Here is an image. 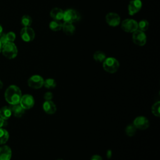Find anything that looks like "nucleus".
Masks as SVG:
<instances>
[{
	"label": "nucleus",
	"instance_id": "1",
	"mask_svg": "<svg viewBox=\"0 0 160 160\" xmlns=\"http://www.w3.org/2000/svg\"><path fill=\"white\" fill-rule=\"evenodd\" d=\"M21 96L22 93L21 89L19 87L15 85L9 86L4 93L6 101L11 105L19 104Z\"/></svg>",
	"mask_w": 160,
	"mask_h": 160
},
{
	"label": "nucleus",
	"instance_id": "2",
	"mask_svg": "<svg viewBox=\"0 0 160 160\" xmlns=\"http://www.w3.org/2000/svg\"><path fill=\"white\" fill-rule=\"evenodd\" d=\"M102 68L107 72L112 74L118 70L119 62L115 58L108 57L102 62Z\"/></svg>",
	"mask_w": 160,
	"mask_h": 160
},
{
	"label": "nucleus",
	"instance_id": "3",
	"mask_svg": "<svg viewBox=\"0 0 160 160\" xmlns=\"http://www.w3.org/2000/svg\"><path fill=\"white\" fill-rule=\"evenodd\" d=\"M1 52L8 59H14L18 55V48L14 42H8L2 45Z\"/></svg>",
	"mask_w": 160,
	"mask_h": 160
},
{
	"label": "nucleus",
	"instance_id": "4",
	"mask_svg": "<svg viewBox=\"0 0 160 160\" xmlns=\"http://www.w3.org/2000/svg\"><path fill=\"white\" fill-rule=\"evenodd\" d=\"M81 19L80 14L75 9H68L64 11L63 19L64 22H69L71 23L76 22Z\"/></svg>",
	"mask_w": 160,
	"mask_h": 160
},
{
	"label": "nucleus",
	"instance_id": "5",
	"mask_svg": "<svg viewBox=\"0 0 160 160\" xmlns=\"http://www.w3.org/2000/svg\"><path fill=\"white\" fill-rule=\"evenodd\" d=\"M121 27L124 32L132 33L138 29V22L133 19H126L121 22Z\"/></svg>",
	"mask_w": 160,
	"mask_h": 160
},
{
	"label": "nucleus",
	"instance_id": "6",
	"mask_svg": "<svg viewBox=\"0 0 160 160\" xmlns=\"http://www.w3.org/2000/svg\"><path fill=\"white\" fill-rule=\"evenodd\" d=\"M132 39L133 42L139 46H143L146 44L147 41V37L145 32L137 29L132 32Z\"/></svg>",
	"mask_w": 160,
	"mask_h": 160
},
{
	"label": "nucleus",
	"instance_id": "7",
	"mask_svg": "<svg viewBox=\"0 0 160 160\" xmlns=\"http://www.w3.org/2000/svg\"><path fill=\"white\" fill-rule=\"evenodd\" d=\"M20 35L22 41L29 42L34 40L35 38V32L31 27H23L21 30Z\"/></svg>",
	"mask_w": 160,
	"mask_h": 160
},
{
	"label": "nucleus",
	"instance_id": "8",
	"mask_svg": "<svg viewBox=\"0 0 160 160\" xmlns=\"http://www.w3.org/2000/svg\"><path fill=\"white\" fill-rule=\"evenodd\" d=\"M105 20L106 23L111 27L118 26L121 23V18L119 15L116 12H109L106 15Z\"/></svg>",
	"mask_w": 160,
	"mask_h": 160
},
{
	"label": "nucleus",
	"instance_id": "9",
	"mask_svg": "<svg viewBox=\"0 0 160 160\" xmlns=\"http://www.w3.org/2000/svg\"><path fill=\"white\" fill-rule=\"evenodd\" d=\"M44 79L39 75H33L28 81V86L32 89H39L44 84Z\"/></svg>",
	"mask_w": 160,
	"mask_h": 160
},
{
	"label": "nucleus",
	"instance_id": "10",
	"mask_svg": "<svg viewBox=\"0 0 160 160\" xmlns=\"http://www.w3.org/2000/svg\"><path fill=\"white\" fill-rule=\"evenodd\" d=\"M19 104L25 110L29 109L34 105V98L30 94H24L21 96Z\"/></svg>",
	"mask_w": 160,
	"mask_h": 160
},
{
	"label": "nucleus",
	"instance_id": "11",
	"mask_svg": "<svg viewBox=\"0 0 160 160\" xmlns=\"http://www.w3.org/2000/svg\"><path fill=\"white\" fill-rule=\"evenodd\" d=\"M136 129H140V130H144L146 129L149 126V122L148 119L144 117V116H138L136 117L132 124Z\"/></svg>",
	"mask_w": 160,
	"mask_h": 160
},
{
	"label": "nucleus",
	"instance_id": "12",
	"mask_svg": "<svg viewBox=\"0 0 160 160\" xmlns=\"http://www.w3.org/2000/svg\"><path fill=\"white\" fill-rule=\"evenodd\" d=\"M142 1L141 0H131L128 6V11L129 15L132 16L138 13L142 8Z\"/></svg>",
	"mask_w": 160,
	"mask_h": 160
},
{
	"label": "nucleus",
	"instance_id": "13",
	"mask_svg": "<svg viewBox=\"0 0 160 160\" xmlns=\"http://www.w3.org/2000/svg\"><path fill=\"white\" fill-rule=\"evenodd\" d=\"M12 151L8 146L0 147V160H11Z\"/></svg>",
	"mask_w": 160,
	"mask_h": 160
},
{
	"label": "nucleus",
	"instance_id": "14",
	"mask_svg": "<svg viewBox=\"0 0 160 160\" xmlns=\"http://www.w3.org/2000/svg\"><path fill=\"white\" fill-rule=\"evenodd\" d=\"M42 108L44 112L48 114H54L56 111V106L51 101H46L42 104Z\"/></svg>",
	"mask_w": 160,
	"mask_h": 160
},
{
	"label": "nucleus",
	"instance_id": "15",
	"mask_svg": "<svg viewBox=\"0 0 160 160\" xmlns=\"http://www.w3.org/2000/svg\"><path fill=\"white\" fill-rule=\"evenodd\" d=\"M49 14L52 20L61 21L63 19L64 11L59 8H54L51 10Z\"/></svg>",
	"mask_w": 160,
	"mask_h": 160
},
{
	"label": "nucleus",
	"instance_id": "16",
	"mask_svg": "<svg viewBox=\"0 0 160 160\" xmlns=\"http://www.w3.org/2000/svg\"><path fill=\"white\" fill-rule=\"evenodd\" d=\"M62 30L66 35L71 36L75 32L76 27L74 26L73 23L69 22H64L62 23Z\"/></svg>",
	"mask_w": 160,
	"mask_h": 160
},
{
	"label": "nucleus",
	"instance_id": "17",
	"mask_svg": "<svg viewBox=\"0 0 160 160\" xmlns=\"http://www.w3.org/2000/svg\"><path fill=\"white\" fill-rule=\"evenodd\" d=\"M12 114L17 118H20L21 117L24 113L25 109L20 105V104H14V105H11L10 106Z\"/></svg>",
	"mask_w": 160,
	"mask_h": 160
},
{
	"label": "nucleus",
	"instance_id": "18",
	"mask_svg": "<svg viewBox=\"0 0 160 160\" xmlns=\"http://www.w3.org/2000/svg\"><path fill=\"white\" fill-rule=\"evenodd\" d=\"M12 115V112L10 107L3 106L0 109V118L3 120L8 119Z\"/></svg>",
	"mask_w": 160,
	"mask_h": 160
},
{
	"label": "nucleus",
	"instance_id": "19",
	"mask_svg": "<svg viewBox=\"0 0 160 160\" xmlns=\"http://www.w3.org/2000/svg\"><path fill=\"white\" fill-rule=\"evenodd\" d=\"M62 22H61V21H56V20H52L49 22V27L51 30L52 31H59L62 29Z\"/></svg>",
	"mask_w": 160,
	"mask_h": 160
},
{
	"label": "nucleus",
	"instance_id": "20",
	"mask_svg": "<svg viewBox=\"0 0 160 160\" xmlns=\"http://www.w3.org/2000/svg\"><path fill=\"white\" fill-rule=\"evenodd\" d=\"M106 58V54L101 51H97L93 54V59L98 62H102Z\"/></svg>",
	"mask_w": 160,
	"mask_h": 160
},
{
	"label": "nucleus",
	"instance_id": "21",
	"mask_svg": "<svg viewBox=\"0 0 160 160\" xmlns=\"http://www.w3.org/2000/svg\"><path fill=\"white\" fill-rule=\"evenodd\" d=\"M9 139L8 132L2 128H0V144H5Z\"/></svg>",
	"mask_w": 160,
	"mask_h": 160
},
{
	"label": "nucleus",
	"instance_id": "22",
	"mask_svg": "<svg viewBox=\"0 0 160 160\" xmlns=\"http://www.w3.org/2000/svg\"><path fill=\"white\" fill-rule=\"evenodd\" d=\"M32 18L29 15L26 14L21 18V23L24 27H30L32 24Z\"/></svg>",
	"mask_w": 160,
	"mask_h": 160
},
{
	"label": "nucleus",
	"instance_id": "23",
	"mask_svg": "<svg viewBox=\"0 0 160 160\" xmlns=\"http://www.w3.org/2000/svg\"><path fill=\"white\" fill-rule=\"evenodd\" d=\"M149 22L146 19H142L138 22V29L142 31H146L149 28Z\"/></svg>",
	"mask_w": 160,
	"mask_h": 160
},
{
	"label": "nucleus",
	"instance_id": "24",
	"mask_svg": "<svg viewBox=\"0 0 160 160\" xmlns=\"http://www.w3.org/2000/svg\"><path fill=\"white\" fill-rule=\"evenodd\" d=\"M43 86H44L48 89H53L56 87V82L54 79L48 78L44 81Z\"/></svg>",
	"mask_w": 160,
	"mask_h": 160
},
{
	"label": "nucleus",
	"instance_id": "25",
	"mask_svg": "<svg viewBox=\"0 0 160 160\" xmlns=\"http://www.w3.org/2000/svg\"><path fill=\"white\" fill-rule=\"evenodd\" d=\"M136 129H137L133 124H129L126 128L125 132L128 136H133L136 132Z\"/></svg>",
	"mask_w": 160,
	"mask_h": 160
},
{
	"label": "nucleus",
	"instance_id": "26",
	"mask_svg": "<svg viewBox=\"0 0 160 160\" xmlns=\"http://www.w3.org/2000/svg\"><path fill=\"white\" fill-rule=\"evenodd\" d=\"M159 108H160V102L159 101L155 102L152 106V108H151L152 113L156 117L160 116Z\"/></svg>",
	"mask_w": 160,
	"mask_h": 160
},
{
	"label": "nucleus",
	"instance_id": "27",
	"mask_svg": "<svg viewBox=\"0 0 160 160\" xmlns=\"http://www.w3.org/2000/svg\"><path fill=\"white\" fill-rule=\"evenodd\" d=\"M6 36L8 42H14L16 39V34L13 32H9L6 34Z\"/></svg>",
	"mask_w": 160,
	"mask_h": 160
},
{
	"label": "nucleus",
	"instance_id": "28",
	"mask_svg": "<svg viewBox=\"0 0 160 160\" xmlns=\"http://www.w3.org/2000/svg\"><path fill=\"white\" fill-rule=\"evenodd\" d=\"M53 95L51 92H47L44 94V98L46 101H50L52 99Z\"/></svg>",
	"mask_w": 160,
	"mask_h": 160
},
{
	"label": "nucleus",
	"instance_id": "29",
	"mask_svg": "<svg viewBox=\"0 0 160 160\" xmlns=\"http://www.w3.org/2000/svg\"><path fill=\"white\" fill-rule=\"evenodd\" d=\"M0 42L2 44V45H4V44H6V42H8V40L6 36V34H2L1 36H0Z\"/></svg>",
	"mask_w": 160,
	"mask_h": 160
},
{
	"label": "nucleus",
	"instance_id": "30",
	"mask_svg": "<svg viewBox=\"0 0 160 160\" xmlns=\"http://www.w3.org/2000/svg\"><path fill=\"white\" fill-rule=\"evenodd\" d=\"M91 160H102L101 156H99V155H94L92 156V158H91Z\"/></svg>",
	"mask_w": 160,
	"mask_h": 160
},
{
	"label": "nucleus",
	"instance_id": "31",
	"mask_svg": "<svg viewBox=\"0 0 160 160\" xmlns=\"http://www.w3.org/2000/svg\"><path fill=\"white\" fill-rule=\"evenodd\" d=\"M4 120H3L2 118H0V128L2 127V126L4 125Z\"/></svg>",
	"mask_w": 160,
	"mask_h": 160
},
{
	"label": "nucleus",
	"instance_id": "32",
	"mask_svg": "<svg viewBox=\"0 0 160 160\" xmlns=\"http://www.w3.org/2000/svg\"><path fill=\"white\" fill-rule=\"evenodd\" d=\"M3 34V28L2 26H1V24H0V36Z\"/></svg>",
	"mask_w": 160,
	"mask_h": 160
},
{
	"label": "nucleus",
	"instance_id": "33",
	"mask_svg": "<svg viewBox=\"0 0 160 160\" xmlns=\"http://www.w3.org/2000/svg\"><path fill=\"white\" fill-rule=\"evenodd\" d=\"M2 86H3V84H2V81L0 80V89H2Z\"/></svg>",
	"mask_w": 160,
	"mask_h": 160
},
{
	"label": "nucleus",
	"instance_id": "34",
	"mask_svg": "<svg viewBox=\"0 0 160 160\" xmlns=\"http://www.w3.org/2000/svg\"><path fill=\"white\" fill-rule=\"evenodd\" d=\"M2 47V44H1V42H0V52H1Z\"/></svg>",
	"mask_w": 160,
	"mask_h": 160
},
{
	"label": "nucleus",
	"instance_id": "35",
	"mask_svg": "<svg viewBox=\"0 0 160 160\" xmlns=\"http://www.w3.org/2000/svg\"><path fill=\"white\" fill-rule=\"evenodd\" d=\"M57 160H63V159H58Z\"/></svg>",
	"mask_w": 160,
	"mask_h": 160
}]
</instances>
